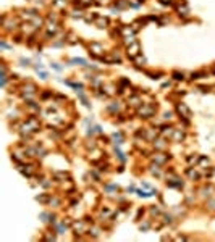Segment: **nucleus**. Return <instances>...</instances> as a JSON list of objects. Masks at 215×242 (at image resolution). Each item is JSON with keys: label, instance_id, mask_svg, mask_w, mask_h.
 Returning <instances> with one entry per match:
<instances>
[{"label": "nucleus", "instance_id": "f257e3e1", "mask_svg": "<svg viewBox=\"0 0 215 242\" xmlns=\"http://www.w3.org/2000/svg\"><path fill=\"white\" fill-rule=\"evenodd\" d=\"M39 128H41V123H39V120L37 118H34V116L28 118L26 123H23V126H21L23 132H26V134H31V132L39 131Z\"/></svg>", "mask_w": 215, "mask_h": 242}, {"label": "nucleus", "instance_id": "f03ea898", "mask_svg": "<svg viewBox=\"0 0 215 242\" xmlns=\"http://www.w3.org/2000/svg\"><path fill=\"white\" fill-rule=\"evenodd\" d=\"M154 113H155V107H154V105H149V104H144L142 107L138 108V115L141 118H150Z\"/></svg>", "mask_w": 215, "mask_h": 242}, {"label": "nucleus", "instance_id": "7ed1b4c3", "mask_svg": "<svg viewBox=\"0 0 215 242\" xmlns=\"http://www.w3.org/2000/svg\"><path fill=\"white\" fill-rule=\"evenodd\" d=\"M139 52H141V45H139V42H131V44L126 47V53H128L129 58H138L139 57Z\"/></svg>", "mask_w": 215, "mask_h": 242}, {"label": "nucleus", "instance_id": "20e7f679", "mask_svg": "<svg viewBox=\"0 0 215 242\" xmlns=\"http://www.w3.org/2000/svg\"><path fill=\"white\" fill-rule=\"evenodd\" d=\"M89 50L94 57H104V47L100 44H97V42H92L89 45Z\"/></svg>", "mask_w": 215, "mask_h": 242}, {"label": "nucleus", "instance_id": "39448f33", "mask_svg": "<svg viewBox=\"0 0 215 242\" xmlns=\"http://www.w3.org/2000/svg\"><path fill=\"white\" fill-rule=\"evenodd\" d=\"M71 228H73V231L76 232V234H84V232H87V225L84 221H74L73 225H71Z\"/></svg>", "mask_w": 215, "mask_h": 242}, {"label": "nucleus", "instance_id": "423d86ee", "mask_svg": "<svg viewBox=\"0 0 215 242\" xmlns=\"http://www.w3.org/2000/svg\"><path fill=\"white\" fill-rule=\"evenodd\" d=\"M176 111H178V113H180L183 118H189V116H191V110L188 108L186 104H183V102H180V104L176 105Z\"/></svg>", "mask_w": 215, "mask_h": 242}, {"label": "nucleus", "instance_id": "0eeeda50", "mask_svg": "<svg viewBox=\"0 0 215 242\" xmlns=\"http://www.w3.org/2000/svg\"><path fill=\"white\" fill-rule=\"evenodd\" d=\"M168 158H170V157L165 155V153H155V155L152 157V162L157 163V165H163V163L168 162Z\"/></svg>", "mask_w": 215, "mask_h": 242}, {"label": "nucleus", "instance_id": "6e6552de", "mask_svg": "<svg viewBox=\"0 0 215 242\" xmlns=\"http://www.w3.org/2000/svg\"><path fill=\"white\" fill-rule=\"evenodd\" d=\"M175 128H171V126H163L162 129H160V136H162L163 139H171V134H173Z\"/></svg>", "mask_w": 215, "mask_h": 242}, {"label": "nucleus", "instance_id": "1a4fd4ad", "mask_svg": "<svg viewBox=\"0 0 215 242\" xmlns=\"http://www.w3.org/2000/svg\"><path fill=\"white\" fill-rule=\"evenodd\" d=\"M184 139V132L181 129H175L173 134H171V141L173 142H181Z\"/></svg>", "mask_w": 215, "mask_h": 242}, {"label": "nucleus", "instance_id": "9d476101", "mask_svg": "<svg viewBox=\"0 0 215 242\" xmlns=\"http://www.w3.org/2000/svg\"><path fill=\"white\" fill-rule=\"evenodd\" d=\"M167 142H165V139H157V141H154V147H155V150H165L167 149Z\"/></svg>", "mask_w": 215, "mask_h": 242}, {"label": "nucleus", "instance_id": "9b49d317", "mask_svg": "<svg viewBox=\"0 0 215 242\" xmlns=\"http://www.w3.org/2000/svg\"><path fill=\"white\" fill-rule=\"evenodd\" d=\"M214 186H204L199 192L202 194V197H212V194H214Z\"/></svg>", "mask_w": 215, "mask_h": 242}, {"label": "nucleus", "instance_id": "f8f14e48", "mask_svg": "<svg viewBox=\"0 0 215 242\" xmlns=\"http://www.w3.org/2000/svg\"><path fill=\"white\" fill-rule=\"evenodd\" d=\"M94 24H96L97 28H107L108 20H107V18H102V16H97V18H96V21H94Z\"/></svg>", "mask_w": 215, "mask_h": 242}, {"label": "nucleus", "instance_id": "ddd939ff", "mask_svg": "<svg viewBox=\"0 0 215 242\" xmlns=\"http://www.w3.org/2000/svg\"><path fill=\"white\" fill-rule=\"evenodd\" d=\"M57 31H58V26H57L55 23H52V24H49V26H47V34H49V36H50V34L53 36Z\"/></svg>", "mask_w": 215, "mask_h": 242}, {"label": "nucleus", "instance_id": "4468645a", "mask_svg": "<svg viewBox=\"0 0 215 242\" xmlns=\"http://www.w3.org/2000/svg\"><path fill=\"white\" fill-rule=\"evenodd\" d=\"M188 176H189L191 179H199L197 171H196V169H193V168H189V169H188Z\"/></svg>", "mask_w": 215, "mask_h": 242}, {"label": "nucleus", "instance_id": "2eb2a0df", "mask_svg": "<svg viewBox=\"0 0 215 242\" xmlns=\"http://www.w3.org/2000/svg\"><path fill=\"white\" fill-rule=\"evenodd\" d=\"M65 5H66L65 0H55V2H53V7H58V8H63Z\"/></svg>", "mask_w": 215, "mask_h": 242}, {"label": "nucleus", "instance_id": "dca6fc26", "mask_svg": "<svg viewBox=\"0 0 215 242\" xmlns=\"http://www.w3.org/2000/svg\"><path fill=\"white\" fill-rule=\"evenodd\" d=\"M113 139L117 141V144H123V136L120 134V132H118V134L115 132V134H113Z\"/></svg>", "mask_w": 215, "mask_h": 242}, {"label": "nucleus", "instance_id": "f3484780", "mask_svg": "<svg viewBox=\"0 0 215 242\" xmlns=\"http://www.w3.org/2000/svg\"><path fill=\"white\" fill-rule=\"evenodd\" d=\"M129 102H131V105H134V107H138V105H139V99H138V97H131V99H129Z\"/></svg>", "mask_w": 215, "mask_h": 242}, {"label": "nucleus", "instance_id": "a211bd4d", "mask_svg": "<svg viewBox=\"0 0 215 242\" xmlns=\"http://www.w3.org/2000/svg\"><path fill=\"white\" fill-rule=\"evenodd\" d=\"M173 76H175V79H178V81H180V79H183V73H175Z\"/></svg>", "mask_w": 215, "mask_h": 242}, {"label": "nucleus", "instance_id": "6ab92c4d", "mask_svg": "<svg viewBox=\"0 0 215 242\" xmlns=\"http://www.w3.org/2000/svg\"><path fill=\"white\" fill-rule=\"evenodd\" d=\"M73 62L74 63H79V65H86V62H84V60H81V58H74Z\"/></svg>", "mask_w": 215, "mask_h": 242}, {"label": "nucleus", "instance_id": "aec40b11", "mask_svg": "<svg viewBox=\"0 0 215 242\" xmlns=\"http://www.w3.org/2000/svg\"><path fill=\"white\" fill-rule=\"evenodd\" d=\"M201 165H209V160L202 157V158H201Z\"/></svg>", "mask_w": 215, "mask_h": 242}, {"label": "nucleus", "instance_id": "412c9836", "mask_svg": "<svg viewBox=\"0 0 215 242\" xmlns=\"http://www.w3.org/2000/svg\"><path fill=\"white\" fill-rule=\"evenodd\" d=\"M150 211H152V215H157V213H159V210H157V208H152Z\"/></svg>", "mask_w": 215, "mask_h": 242}, {"label": "nucleus", "instance_id": "4be33fe9", "mask_svg": "<svg viewBox=\"0 0 215 242\" xmlns=\"http://www.w3.org/2000/svg\"><path fill=\"white\" fill-rule=\"evenodd\" d=\"M162 3H171V0H160Z\"/></svg>", "mask_w": 215, "mask_h": 242}]
</instances>
